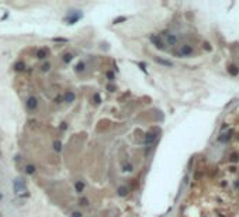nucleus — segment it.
Returning a JSON list of instances; mask_svg holds the SVG:
<instances>
[{"label":"nucleus","mask_w":239,"mask_h":217,"mask_svg":"<svg viewBox=\"0 0 239 217\" xmlns=\"http://www.w3.org/2000/svg\"><path fill=\"white\" fill-rule=\"evenodd\" d=\"M70 217H82V213L75 212V213H72V216H70Z\"/></svg>","instance_id":"bb28decb"},{"label":"nucleus","mask_w":239,"mask_h":217,"mask_svg":"<svg viewBox=\"0 0 239 217\" xmlns=\"http://www.w3.org/2000/svg\"><path fill=\"white\" fill-rule=\"evenodd\" d=\"M100 102H101L100 96H99V95H94V103H96V104H100Z\"/></svg>","instance_id":"393cba45"},{"label":"nucleus","mask_w":239,"mask_h":217,"mask_svg":"<svg viewBox=\"0 0 239 217\" xmlns=\"http://www.w3.org/2000/svg\"><path fill=\"white\" fill-rule=\"evenodd\" d=\"M79 204H80V206H87L89 204V200L86 197H82L80 200H79Z\"/></svg>","instance_id":"5701e85b"},{"label":"nucleus","mask_w":239,"mask_h":217,"mask_svg":"<svg viewBox=\"0 0 239 217\" xmlns=\"http://www.w3.org/2000/svg\"><path fill=\"white\" fill-rule=\"evenodd\" d=\"M155 61L158 62V64H162V65H165V66H172V62L170 61H166V59H162V58H155Z\"/></svg>","instance_id":"f8f14e48"},{"label":"nucleus","mask_w":239,"mask_h":217,"mask_svg":"<svg viewBox=\"0 0 239 217\" xmlns=\"http://www.w3.org/2000/svg\"><path fill=\"white\" fill-rule=\"evenodd\" d=\"M13 186H14V190H16V193L18 196L27 195V188H25V185H24V182L21 181V179H14Z\"/></svg>","instance_id":"f257e3e1"},{"label":"nucleus","mask_w":239,"mask_h":217,"mask_svg":"<svg viewBox=\"0 0 239 217\" xmlns=\"http://www.w3.org/2000/svg\"><path fill=\"white\" fill-rule=\"evenodd\" d=\"M75 93L73 92H66L65 93V96H63V102H66V103H72L75 100Z\"/></svg>","instance_id":"6e6552de"},{"label":"nucleus","mask_w":239,"mask_h":217,"mask_svg":"<svg viewBox=\"0 0 239 217\" xmlns=\"http://www.w3.org/2000/svg\"><path fill=\"white\" fill-rule=\"evenodd\" d=\"M107 78H108L110 82H113L114 79H115V75H114V72H113V71H108V72H107Z\"/></svg>","instance_id":"412c9836"},{"label":"nucleus","mask_w":239,"mask_h":217,"mask_svg":"<svg viewBox=\"0 0 239 217\" xmlns=\"http://www.w3.org/2000/svg\"><path fill=\"white\" fill-rule=\"evenodd\" d=\"M122 172H132V165L131 164H127L122 166Z\"/></svg>","instance_id":"aec40b11"},{"label":"nucleus","mask_w":239,"mask_h":217,"mask_svg":"<svg viewBox=\"0 0 239 217\" xmlns=\"http://www.w3.org/2000/svg\"><path fill=\"white\" fill-rule=\"evenodd\" d=\"M48 54H49V51H48L47 48H41V49L37 51V58L38 59H44V58L48 57Z\"/></svg>","instance_id":"423d86ee"},{"label":"nucleus","mask_w":239,"mask_h":217,"mask_svg":"<svg viewBox=\"0 0 239 217\" xmlns=\"http://www.w3.org/2000/svg\"><path fill=\"white\" fill-rule=\"evenodd\" d=\"M229 134H231V133L222 134V137H219V141H228V140H229Z\"/></svg>","instance_id":"b1692460"},{"label":"nucleus","mask_w":239,"mask_h":217,"mask_svg":"<svg viewBox=\"0 0 239 217\" xmlns=\"http://www.w3.org/2000/svg\"><path fill=\"white\" fill-rule=\"evenodd\" d=\"M165 38L167 41L169 45H175V44L177 42V38H176V35H173V34H165Z\"/></svg>","instance_id":"0eeeda50"},{"label":"nucleus","mask_w":239,"mask_h":217,"mask_svg":"<svg viewBox=\"0 0 239 217\" xmlns=\"http://www.w3.org/2000/svg\"><path fill=\"white\" fill-rule=\"evenodd\" d=\"M228 71H229V73H231V75H234V76H236V75L239 73V69H238L236 66H235V65H231Z\"/></svg>","instance_id":"4468645a"},{"label":"nucleus","mask_w":239,"mask_h":217,"mask_svg":"<svg viewBox=\"0 0 239 217\" xmlns=\"http://www.w3.org/2000/svg\"><path fill=\"white\" fill-rule=\"evenodd\" d=\"M62 100H63L62 96H56V97H55V102H56V103H62Z\"/></svg>","instance_id":"a878e982"},{"label":"nucleus","mask_w":239,"mask_h":217,"mask_svg":"<svg viewBox=\"0 0 239 217\" xmlns=\"http://www.w3.org/2000/svg\"><path fill=\"white\" fill-rule=\"evenodd\" d=\"M49 68H51V64H48V62H47V64H44L42 66H41V71H42V72H48V71H49Z\"/></svg>","instance_id":"4be33fe9"},{"label":"nucleus","mask_w":239,"mask_h":217,"mask_svg":"<svg viewBox=\"0 0 239 217\" xmlns=\"http://www.w3.org/2000/svg\"><path fill=\"white\" fill-rule=\"evenodd\" d=\"M54 150L58 151V152H59V151L62 150V144L59 142V141H55V142H54Z\"/></svg>","instance_id":"6ab92c4d"},{"label":"nucleus","mask_w":239,"mask_h":217,"mask_svg":"<svg viewBox=\"0 0 239 217\" xmlns=\"http://www.w3.org/2000/svg\"><path fill=\"white\" fill-rule=\"evenodd\" d=\"M149 40L152 41V42L155 44V47L159 48V49H165V45H163V41H162L160 38H159L158 35H155V34H152V35L149 37Z\"/></svg>","instance_id":"20e7f679"},{"label":"nucleus","mask_w":239,"mask_h":217,"mask_svg":"<svg viewBox=\"0 0 239 217\" xmlns=\"http://www.w3.org/2000/svg\"><path fill=\"white\" fill-rule=\"evenodd\" d=\"M38 106V100L35 97H30L28 100H27V107H28L30 110H35Z\"/></svg>","instance_id":"39448f33"},{"label":"nucleus","mask_w":239,"mask_h":217,"mask_svg":"<svg viewBox=\"0 0 239 217\" xmlns=\"http://www.w3.org/2000/svg\"><path fill=\"white\" fill-rule=\"evenodd\" d=\"M82 13L80 11H77V10H75V11H72V13H69V16L66 17V23L68 24H75L76 21H77L79 18H82Z\"/></svg>","instance_id":"f03ea898"},{"label":"nucleus","mask_w":239,"mask_h":217,"mask_svg":"<svg viewBox=\"0 0 239 217\" xmlns=\"http://www.w3.org/2000/svg\"><path fill=\"white\" fill-rule=\"evenodd\" d=\"M25 172H27L28 175L35 173V166H34V165H27V166H25Z\"/></svg>","instance_id":"2eb2a0df"},{"label":"nucleus","mask_w":239,"mask_h":217,"mask_svg":"<svg viewBox=\"0 0 239 217\" xmlns=\"http://www.w3.org/2000/svg\"><path fill=\"white\" fill-rule=\"evenodd\" d=\"M155 140H156V134H153V133H148V134H146V137H145V144H152Z\"/></svg>","instance_id":"1a4fd4ad"},{"label":"nucleus","mask_w":239,"mask_h":217,"mask_svg":"<svg viewBox=\"0 0 239 217\" xmlns=\"http://www.w3.org/2000/svg\"><path fill=\"white\" fill-rule=\"evenodd\" d=\"M14 69L17 71V72H21V71H24L25 69V64H24V62H17V64L14 65Z\"/></svg>","instance_id":"9d476101"},{"label":"nucleus","mask_w":239,"mask_h":217,"mask_svg":"<svg viewBox=\"0 0 239 217\" xmlns=\"http://www.w3.org/2000/svg\"><path fill=\"white\" fill-rule=\"evenodd\" d=\"M107 89H108V92H114V86L113 85H108V86H107Z\"/></svg>","instance_id":"cd10ccee"},{"label":"nucleus","mask_w":239,"mask_h":217,"mask_svg":"<svg viewBox=\"0 0 239 217\" xmlns=\"http://www.w3.org/2000/svg\"><path fill=\"white\" fill-rule=\"evenodd\" d=\"M128 193V188H125V186H121V188H118V196H125Z\"/></svg>","instance_id":"ddd939ff"},{"label":"nucleus","mask_w":239,"mask_h":217,"mask_svg":"<svg viewBox=\"0 0 239 217\" xmlns=\"http://www.w3.org/2000/svg\"><path fill=\"white\" fill-rule=\"evenodd\" d=\"M127 20V17H124V16H121V17H117V18H114V24H120V23H124Z\"/></svg>","instance_id":"a211bd4d"},{"label":"nucleus","mask_w":239,"mask_h":217,"mask_svg":"<svg viewBox=\"0 0 239 217\" xmlns=\"http://www.w3.org/2000/svg\"><path fill=\"white\" fill-rule=\"evenodd\" d=\"M72 59H73V55L72 54H65L63 55V62H66V64H69Z\"/></svg>","instance_id":"f3484780"},{"label":"nucleus","mask_w":239,"mask_h":217,"mask_svg":"<svg viewBox=\"0 0 239 217\" xmlns=\"http://www.w3.org/2000/svg\"><path fill=\"white\" fill-rule=\"evenodd\" d=\"M176 54H177L179 57H187V55L193 54V48L190 47V45H187V44H184V45L180 47V49H179Z\"/></svg>","instance_id":"7ed1b4c3"},{"label":"nucleus","mask_w":239,"mask_h":217,"mask_svg":"<svg viewBox=\"0 0 239 217\" xmlns=\"http://www.w3.org/2000/svg\"><path fill=\"white\" fill-rule=\"evenodd\" d=\"M75 189H76V192H77V193H82L83 192V189H85V183H83V182H76V185H75Z\"/></svg>","instance_id":"9b49d317"},{"label":"nucleus","mask_w":239,"mask_h":217,"mask_svg":"<svg viewBox=\"0 0 239 217\" xmlns=\"http://www.w3.org/2000/svg\"><path fill=\"white\" fill-rule=\"evenodd\" d=\"M75 71L76 72H83V71H85V62H79V64L76 65Z\"/></svg>","instance_id":"dca6fc26"}]
</instances>
